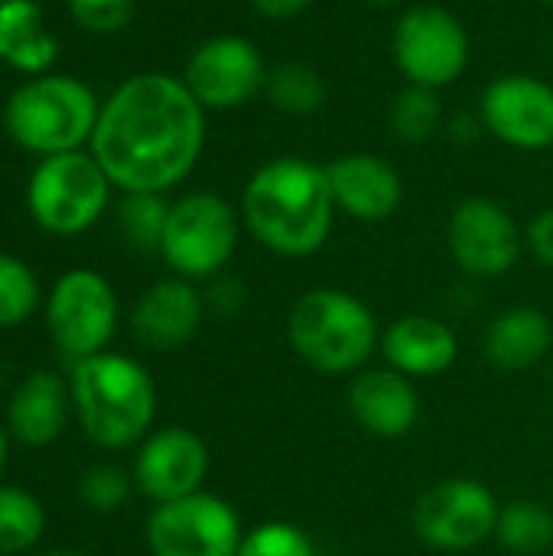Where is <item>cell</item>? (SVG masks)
I'll return each instance as SVG.
<instances>
[{"label": "cell", "mask_w": 553, "mask_h": 556, "mask_svg": "<svg viewBox=\"0 0 553 556\" xmlns=\"http://www.w3.org/2000/svg\"><path fill=\"white\" fill-rule=\"evenodd\" d=\"M205 108L169 72H140L121 81L91 134V156L124 192H166L199 163Z\"/></svg>", "instance_id": "obj_1"}, {"label": "cell", "mask_w": 553, "mask_h": 556, "mask_svg": "<svg viewBox=\"0 0 553 556\" xmlns=\"http://www.w3.org/2000/svg\"><path fill=\"white\" fill-rule=\"evenodd\" d=\"M326 166L303 156H277L251 173L241 192V222L277 257L316 254L336 222Z\"/></svg>", "instance_id": "obj_2"}, {"label": "cell", "mask_w": 553, "mask_h": 556, "mask_svg": "<svg viewBox=\"0 0 553 556\" xmlns=\"http://www.w3.org/2000/svg\"><path fill=\"white\" fill-rule=\"evenodd\" d=\"M68 391L85 437L104 450H127L153 427L156 384L150 371L127 355L98 352L75 362Z\"/></svg>", "instance_id": "obj_3"}, {"label": "cell", "mask_w": 553, "mask_h": 556, "mask_svg": "<svg viewBox=\"0 0 553 556\" xmlns=\"http://www.w3.org/2000/svg\"><path fill=\"white\" fill-rule=\"evenodd\" d=\"M287 339L319 375L362 371L381 342L368 303L336 287H316L297 296L287 313Z\"/></svg>", "instance_id": "obj_4"}, {"label": "cell", "mask_w": 553, "mask_h": 556, "mask_svg": "<svg viewBox=\"0 0 553 556\" xmlns=\"http://www.w3.org/2000/svg\"><path fill=\"white\" fill-rule=\"evenodd\" d=\"M101 101L75 75H33L3 104V130L29 153L52 156L91 143Z\"/></svg>", "instance_id": "obj_5"}, {"label": "cell", "mask_w": 553, "mask_h": 556, "mask_svg": "<svg viewBox=\"0 0 553 556\" xmlns=\"http://www.w3.org/2000/svg\"><path fill=\"white\" fill-rule=\"evenodd\" d=\"M111 199V179L91 153H52L39 156L29 186L26 208L33 222L59 238L88 231Z\"/></svg>", "instance_id": "obj_6"}, {"label": "cell", "mask_w": 553, "mask_h": 556, "mask_svg": "<svg viewBox=\"0 0 553 556\" xmlns=\"http://www.w3.org/2000/svg\"><path fill=\"white\" fill-rule=\"evenodd\" d=\"M241 218L218 192H189L169 205L160 257L183 280L218 277L238 251Z\"/></svg>", "instance_id": "obj_7"}, {"label": "cell", "mask_w": 553, "mask_h": 556, "mask_svg": "<svg viewBox=\"0 0 553 556\" xmlns=\"http://www.w3.org/2000/svg\"><path fill=\"white\" fill-rule=\"evenodd\" d=\"M391 55L407 85L447 88L469 68L473 42L463 20L437 3H417L401 13L391 33Z\"/></svg>", "instance_id": "obj_8"}, {"label": "cell", "mask_w": 553, "mask_h": 556, "mask_svg": "<svg viewBox=\"0 0 553 556\" xmlns=\"http://www.w3.org/2000/svg\"><path fill=\"white\" fill-rule=\"evenodd\" d=\"M499 502L476 479H443L414 502V534L433 551H473L499 528Z\"/></svg>", "instance_id": "obj_9"}, {"label": "cell", "mask_w": 553, "mask_h": 556, "mask_svg": "<svg viewBox=\"0 0 553 556\" xmlns=\"http://www.w3.org/2000/svg\"><path fill=\"white\" fill-rule=\"evenodd\" d=\"M49 336L72 362L104 352L117 329L114 287L95 270H68L55 280L46 303Z\"/></svg>", "instance_id": "obj_10"}, {"label": "cell", "mask_w": 553, "mask_h": 556, "mask_svg": "<svg viewBox=\"0 0 553 556\" xmlns=\"http://www.w3.org/2000/svg\"><path fill=\"white\" fill-rule=\"evenodd\" d=\"M244 528L238 511L209 492L156 505L147 521L153 556H238Z\"/></svg>", "instance_id": "obj_11"}, {"label": "cell", "mask_w": 553, "mask_h": 556, "mask_svg": "<svg viewBox=\"0 0 553 556\" xmlns=\"http://www.w3.org/2000/svg\"><path fill=\"white\" fill-rule=\"evenodd\" d=\"M447 244L466 277L495 280L518 264L525 238L515 215L502 202L489 195H469L450 215Z\"/></svg>", "instance_id": "obj_12"}, {"label": "cell", "mask_w": 553, "mask_h": 556, "mask_svg": "<svg viewBox=\"0 0 553 556\" xmlns=\"http://www.w3.org/2000/svg\"><path fill=\"white\" fill-rule=\"evenodd\" d=\"M267 72L261 49L248 36L225 33L209 36L192 49L183 81L205 111H235L264 91Z\"/></svg>", "instance_id": "obj_13"}, {"label": "cell", "mask_w": 553, "mask_h": 556, "mask_svg": "<svg viewBox=\"0 0 553 556\" xmlns=\"http://www.w3.org/2000/svg\"><path fill=\"white\" fill-rule=\"evenodd\" d=\"M482 124L492 137L515 150L553 147V88L538 75H502L486 85L479 101Z\"/></svg>", "instance_id": "obj_14"}, {"label": "cell", "mask_w": 553, "mask_h": 556, "mask_svg": "<svg viewBox=\"0 0 553 556\" xmlns=\"http://www.w3.org/2000/svg\"><path fill=\"white\" fill-rule=\"evenodd\" d=\"M209 476V446L199 433L186 427H163L150 433L134 463L137 489L156 502H179L202 492Z\"/></svg>", "instance_id": "obj_15"}, {"label": "cell", "mask_w": 553, "mask_h": 556, "mask_svg": "<svg viewBox=\"0 0 553 556\" xmlns=\"http://www.w3.org/2000/svg\"><path fill=\"white\" fill-rule=\"evenodd\" d=\"M205 316V296L192 287V280L169 277L147 287L130 313V329L143 349L176 352L196 339Z\"/></svg>", "instance_id": "obj_16"}, {"label": "cell", "mask_w": 553, "mask_h": 556, "mask_svg": "<svg viewBox=\"0 0 553 556\" xmlns=\"http://www.w3.org/2000/svg\"><path fill=\"white\" fill-rule=\"evenodd\" d=\"M326 176L336 208L355 222H368V225L385 222L404 202L401 173L375 153H362V150L345 153L326 163Z\"/></svg>", "instance_id": "obj_17"}, {"label": "cell", "mask_w": 553, "mask_h": 556, "mask_svg": "<svg viewBox=\"0 0 553 556\" xmlns=\"http://www.w3.org/2000/svg\"><path fill=\"white\" fill-rule=\"evenodd\" d=\"M349 410L365 433L401 440L420 420V394L414 378L394 368H362L349 384Z\"/></svg>", "instance_id": "obj_18"}, {"label": "cell", "mask_w": 553, "mask_h": 556, "mask_svg": "<svg viewBox=\"0 0 553 556\" xmlns=\"http://www.w3.org/2000/svg\"><path fill=\"white\" fill-rule=\"evenodd\" d=\"M385 362L407 378H437L453 368L460 355L456 332L437 316H401L381 336Z\"/></svg>", "instance_id": "obj_19"}, {"label": "cell", "mask_w": 553, "mask_h": 556, "mask_svg": "<svg viewBox=\"0 0 553 556\" xmlns=\"http://www.w3.org/2000/svg\"><path fill=\"white\" fill-rule=\"evenodd\" d=\"M72 391L59 375L36 371L29 375L10 397L7 427L26 446H46L65 430Z\"/></svg>", "instance_id": "obj_20"}, {"label": "cell", "mask_w": 553, "mask_h": 556, "mask_svg": "<svg viewBox=\"0 0 553 556\" xmlns=\"http://www.w3.org/2000/svg\"><path fill=\"white\" fill-rule=\"evenodd\" d=\"M553 345V326L538 306H512L499 313L486 332V358L499 371H525Z\"/></svg>", "instance_id": "obj_21"}, {"label": "cell", "mask_w": 553, "mask_h": 556, "mask_svg": "<svg viewBox=\"0 0 553 556\" xmlns=\"http://www.w3.org/2000/svg\"><path fill=\"white\" fill-rule=\"evenodd\" d=\"M59 59V42L46 29L36 0H0V62L23 75H46Z\"/></svg>", "instance_id": "obj_22"}, {"label": "cell", "mask_w": 553, "mask_h": 556, "mask_svg": "<svg viewBox=\"0 0 553 556\" xmlns=\"http://www.w3.org/2000/svg\"><path fill=\"white\" fill-rule=\"evenodd\" d=\"M495 538L505 551L518 556H541L553 544V511L541 502L518 498L502 505Z\"/></svg>", "instance_id": "obj_23"}, {"label": "cell", "mask_w": 553, "mask_h": 556, "mask_svg": "<svg viewBox=\"0 0 553 556\" xmlns=\"http://www.w3.org/2000/svg\"><path fill=\"white\" fill-rule=\"evenodd\" d=\"M264 94L277 111L306 117V114H316L326 104V81L306 62H284V65L267 72Z\"/></svg>", "instance_id": "obj_24"}, {"label": "cell", "mask_w": 553, "mask_h": 556, "mask_svg": "<svg viewBox=\"0 0 553 556\" xmlns=\"http://www.w3.org/2000/svg\"><path fill=\"white\" fill-rule=\"evenodd\" d=\"M388 124H391V134L401 137L404 143H427L443 127V101L433 88L407 85L391 101Z\"/></svg>", "instance_id": "obj_25"}, {"label": "cell", "mask_w": 553, "mask_h": 556, "mask_svg": "<svg viewBox=\"0 0 553 556\" xmlns=\"http://www.w3.org/2000/svg\"><path fill=\"white\" fill-rule=\"evenodd\" d=\"M46 528L42 505L13 485H0V556L29 551Z\"/></svg>", "instance_id": "obj_26"}, {"label": "cell", "mask_w": 553, "mask_h": 556, "mask_svg": "<svg viewBox=\"0 0 553 556\" xmlns=\"http://www.w3.org/2000/svg\"><path fill=\"white\" fill-rule=\"evenodd\" d=\"M169 218V202L160 192H127L121 202V228L140 251H160Z\"/></svg>", "instance_id": "obj_27"}, {"label": "cell", "mask_w": 553, "mask_h": 556, "mask_svg": "<svg viewBox=\"0 0 553 556\" xmlns=\"http://www.w3.org/2000/svg\"><path fill=\"white\" fill-rule=\"evenodd\" d=\"M39 306L36 274L13 254L0 251V329L26 323Z\"/></svg>", "instance_id": "obj_28"}, {"label": "cell", "mask_w": 553, "mask_h": 556, "mask_svg": "<svg viewBox=\"0 0 553 556\" xmlns=\"http://www.w3.org/2000/svg\"><path fill=\"white\" fill-rule=\"evenodd\" d=\"M238 556H316L310 534L290 521H264L244 531Z\"/></svg>", "instance_id": "obj_29"}, {"label": "cell", "mask_w": 553, "mask_h": 556, "mask_svg": "<svg viewBox=\"0 0 553 556\" xmlns=\"http://www.w3.org/2000/svg\"><path fill=\"white\" fill-rule=\"evenodd\" d=\"M78 495L81 502L91 508V511H114L127 502L130 495V479L127 472H121L117 466H95L81 476V485H78Z\"/></svg>", "instance_id": "obj_30"}, {"label": "cell", "mask_w": 553, "mask_h": 556, "mask_svg": "<svg viewBox=\"0 0 553 556\" xmlns=\"http://www.w3.org/2000/svg\"><path fill=\"white\" fill-rule=\"evenodd\" d=\"M72 20L88 33H121L134 16V0H68Z\"/></svg>", "instance_id": "obj_31"}, {"label": "cell", "mask_w": 553, "mask_h": 556, "mask_svg": "<svg viewBox=\"0 0 553 556\" xmlns=\"http://www.w3.org/2000/svg\"><path fill=\"white\" fill-rule=\"evenodd\" d=\"M528 248L538 257V264L553 270V208H544L531 225H528Z\"/></svg>", "instance_id": "obj_32"}, {"label": "cell", "mask_w": 553, "mask_h": 556, "mask_svg": "<svg viewBox=\"0 0 553 556\" xmlns=\"http://www.w3.org/2000/svg\"><path fill=\"white\" fill-rule=\"evenodd\" d=\"M241 303H244V290H241L238 280H231V277H212V290H209V306L212 309L231 316V313L241 309Z\"/></svg>", "instance_id": "obj_33"}, {"label": "cell", "mask_w": 553, "mask_h": 556, "mask_svg": "<svg viewBox=\"0 0 553 556\" xmlns=\"http://www.w3.org/2000/svg\"><path fill=\"white\" fill-rule=\"evenodd\" d=\"M251 10L264 20H293L300 16L313 0H248Z\"/></svg>", "instance_id": "obj_34"}, {"label": "cell", "mask_w": 553, "mask_h": 556, "mask_svg": "<svg viewBox=\"0 0 553 556\" xmlns=\"http://www.w3.org/2000/svg\"><path fill=\"white\" fill-rule=\"evenodd\" d=\"M3 463H7V433L0 427V469H3Z\"/></svg>", "instance_id": "obj_35"}, {"label": "cell", "mask_w": 553, "mask_h": 556, "mask_svg": "<svg viewBox=\"0 0 553 556\" xmlns=\"http://www.w3.org/2000/svg\"><path fill=\"white\" fill-rule=\"evenodd\" d=\"M365 3H372V7H391L394 0H365Z\"/></svg>", "instance_id": "obj_36"}, {"label": "cell", "mask_w": 553, "mask_h": 556, "mask_svg": "<svg viewBox=\"0 0 553 556\" xmlns=\"http://www.w3.org/2000/svg\"><path fill=\"white\" fill-rule=\"evenodd\" d=\"M46 556H85V554H46Z\"/></svg>", "instance_id": "obj_37"}, {"label": "cell", "mask_w": 553, "mask_h": 556, "mask_svg": "<svg viewBox=\"0 0 553 556\" xmlns=\"http://www.w3.org/2000/svg\"><path fill=\"white\" fill-rule=\"evenodd\" d=\"M541 3H544V7H553V0H541Z\"/></svg>", "instance_id": "obj_38"}]
</instances>
